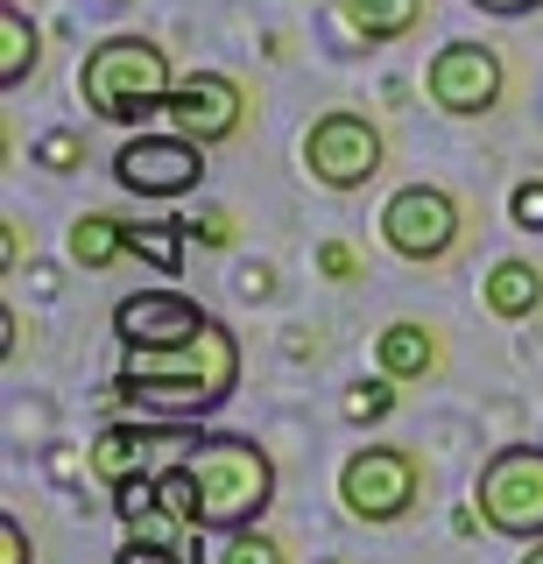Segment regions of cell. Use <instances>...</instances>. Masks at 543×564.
Here are the masks:
<instances>
[{"label": "cell", "mask_w": 543, "mask_h": 564, "mask_svg": "<svg viewBox=\"0 0 543 564\" xmlns=\"http://www.w3.org/2000/svg\"><path fill=\"white\" fill-rule=\"evenodd\" d=\"M522 564H543V543H530V551H522Z\"/></svg>", "instance_id": "29"}, {"label": "cell", "mask_w": 543, "mask_h": 564, "mask_svg": "<svg viewBox=\"0 0 543 564\" xmlns=\"http://www.w3.org/2000/svg\"><path fill=\"white\" fill-rule=\"evenodd\" d=\"M170 128L191 134V141H234L240 120H248V93H240L226 70H191V78H177V93H170Z\"/></svg>", "instance_id": "11"}, {"label": "cell", "mask_w": 543, "mask_h": 564, "mask_svg": "<svg viewBox=\"0 0 543 564\" xmlns=\"http://www.w3.org/2000/svg\"><path fill=\"white\" fill-rule=\"evenodd\" d=\"M36 551H29V536H22V522L14 516H0V564H29Z\"/></svg>", "instance_id": "27"}, {"label": "cell", "mask_w": 543, "mask_h": 564, "mask_svg": "<svg viewBox=\"0 0 543 564\" xmlns=\"http://www.w3.org/2000/svg\"><path fill=\"white\" fill-rule=\"evenodd\" d=\"M480 14H530V8H543V0H473Z\"/></svg>", "instance_id": "28"}, {"label": "cell", "mask_w": 543, "mask_h": 564, "mask_svg": "<svg viewBox=\"0 0 543 564\" xmlns=\"http://www.w3.org/2000/svg\"><path fill=\"white\" fill-rule=\"evenodd\" d=\"M304 170L318 176L325 191H360L381 176V128L354 106H339V113H318L304 134Z\"/></svg>", "instance_id": "7"}, {"label": "cell", "mask_w": 543, "mask_h": 564, "mask_svg": "<svg viewBox=\"0 0 543 564\" xmlns=\"http://www.w3.org/2000/svg\"><path fill=\"white\" fill-rule=\"evenodd\" d=\"M424 494V458L410 445H367L339 466V501L354 522H402Z\"/></svg>", "instance_id": "5"}, {"label": "cell", "mask_w": 543, "mask_h": 564, "mask_svg": "<svg viewBox=\"0 0 543 564\" xmlns=\"http://www.w3.org/2000/svg\"><path fill=\"white\" fill-rule=\"evenodd\" d=\"M36 163H43V170H78V163H85V141L57 128V134H43V141H36Z\"/></svg>", "instance_id": "23"}, {"label": "cell", "mask_w": 543, "mask_h": 564, "mask_svg": "<svg viewBox=\"0 0 543 564\" xmlns=\"http://www.w3.org/2000/svg\"><path fill=\"white\" fill-rule=\"evenodd\" d=\"M191 480H198V529H254L275 501V458L254 437H191Z\"/></svg>", "instance_id": "3"}, {"label": "cell", "mask_w": 543, "mask_h": 564, "mask_svg": "<svg viewBox=\"0 0 543 564\" xmlns=\"http://www.w3.org/2000/svg\"><path fill=\"white\" fill-rule=\"evenodd\" d=\"M339 14L360 43H402V35L424 22V0H339Z\"/></svg>", "instance_id": "15"}, {"label": "cell", "mask_w": 543, "mask_h": 564, "mask_svg": "<svg viewBox=\"0 0 543 564\" xmlns=\"http://www.w3.org/2000/svg\"><path fill=\"white\" fill-rule=\"evenodd\" d=\"M36 64H43V35L36 22L22 14V0H0V85H22V78H36Z\"/></svg>", "instance_id": "16"}, {"label": "cell", "mask_w": 543, "mask_h": 564, "mask_svg": "<svg viewBox=\"0 0 543 564\" xmlns=\"http://www.w3.org/2000/svg\"><path fill=\"white\" fill-rule=\"evenodd\" d=\"M374 360H381V375H389V381H424L431 367H437L431 325H410V317H395V325L374 339Z\"/></svg>", "instance_id": "14"}, {"label": "cell", "mask_w": 543, "mask_h": 564, "mask_svg": "<svg viewBox=\"0 0 543 564\" xmlns=\"http://www.w3.org/2000/svg\"><path fill=\"white\" fill-rule=\"evenodd\" d=\"M64 247H72L78 269H113V261L128 254V226L107 219V212H78V219H72V240H64Z\"/></svg>", "instance_id": "17"}, {"label": "cell", "mask_w": 543, "mask_h": 564, "mask_svg": "<svg viewBox=\"0 0 543 564\" xmlns=\"http://www.w3.org/2000/svg\"><path fill=\"white\" fill-rule=\"evenodd\" d=\"M501 85H508V70H501V50H487V43H445L431 57L424 70V93L437 113H452V120H487L501 106Z\"/></svg>", "instance_id": "9"}, {"label": "cell", "mask_w": 543, "mask_h": 564, "mask_svg": "<svg viewBox=\"0 0 543 564\" xmlns=\"http://www.w3.org/2000/svg\"><path fill=\"white\" fill-rule=\"evenodd\" d=\"M480 296H487V311H495V317L522 325V317H536V304H543V269H536V261H522V254H508V261L487 269Z\"/></svg>", "instance_id": "13"}, {"label": "cell", "mask_w": 543, "mask_h": 564, "mask_svg": "<svg viewBox=\"0 0 543 564\" xmlns=\"http://www.w3.org/2000/svg\"><path fill=\"white\" fill-rule=\"evenodd\" d=\"M163 437H177V431H155V423H107V431L93 437V473H99L107 487L142 480V458L163 445Z\"/></svg>", "instance_id": "12"}, {"label": "cell", "mask_w": 543, "mask_h": 564, "mask_svg": "<svg viewBox=\"0 0 543 564\" xmlns=\"http://www.w3.org/2000/svg\"><path fill=\"white\" fill-rule=\"evenodd\" d=\"M113 564H205V557H198V543L177 557V551H163V543H134V536H128V551H120Z\"/></svg>", "instance_id": "24"}, {"label": "cell", "mask_w": 543, "mask_h": 564, "mask_svg": "<svg viewBox=\"0 0 543 564\" xmlns=\"http://www.w3.org/2000/svg\"><path fill=\"white\" fill-rule=\"evenodd\" d=\"M205 176V141L191 134H134L120 141L113 155V184L128 191V198H184V191H198Z\"/></svg>", "instance_id": "8"}, {"label": "cell", "mask_w": 543, "mask_h": 564, "mask_svg": "<svg viewBox=\"0 0 543 564\" xmlns=\"http://www.w3.org/2000/svg\"><path fill=\"white\" fill-rule=\"evenodd\" d=\"M508 219H515L522 234H543V176H522V184L508 191Z\"/></svg>", "instance_id": "22"}, {"label": "cell", "mask_w": 543, "mask_h": 564, "mask_svg": "<svg viewBox=\"0 0 543 564\" xmlns=\"http://www.w3.org/2000/svg\"><path fill=\"white\" fill-rule=\"evenodd\" d=\"M318 269H325L332 282H354L360 261H354V247H346V240H325V247H318Z\"/></svg>", "instance_id": "26"}, {"label": "cell", "mask_w": 543, "mask_h": 564, "mask_svg": "<svg viewBox=\"0 0 543 564\" xmlns=\"http://www.w3.org/2000/svg\"><path fill=\"white\" fill-rule=\"evenodd\" d=\"M155 494H163V508L177 516L191 536H198V480H191V466H170V473H155Z\"/></svg>", "instance_id": "19"}, {"label": "cell", "mask_w": 543, "mask_h": 564, "mask_svg": "<svg viewBox=\"0 0 543 564\" xmlns=\"http://www.w3.org/2000/svg\"><path fill=\"white\" fill-rule=\"evenodd\" d=\"M213 325L184 290H142V296H120L113 304V339L128 352H163V346H184Z\"/></svg>", "instance_id": "10"}, {"label": "cell", "mask_w": 543, "mask_h": 564, "mask_svg": "<svg viewBox=\"0 0 543 564\" xmlns=\"http://www.w3.org/2000/svg\"><path fill=\"white\" fill-rule=\"evenodd\" d=\"M240 388V339L219 325H205L198 339L163 346V352H128V367L113 375V402H134L149 416H213L226 395Z\"/></svg>", "instance_id": "1"}, {"label": "cell", "mask_w": 543, "mask_h": 564, "mask_svg": "<svg viewBox=\"0 0 543 564\" xmlns=\"http://www.w3.org/2000/svg\"><path fill=\"white\" fill-rule=\"evenodd\" d=\"M473 508H480V522L501 529V536L543 543V445H501L480 466Z\"/></svg>", "instance_id": "4"}, {"label": "cell", "mask_w": 543, "mask_h": 564, "mask_svg": "<svg viewBox=\"0 0 543 564\" xmlns=\"http://www.w3.org/2000/svg\"><path fill=\"white\" fill-rule=\"evenodd\" d=\"M389 410H395V381H389V375L360 381L354 395H346V416H354V423H381V416H389Z\"/></svg>", "instance_id": "21"}, {"label": "cell", "mask_w": 543, "mask_h": 564, "mask_svg": "<svg viewBox=\"0 0 543 564\" xmlns=\"http://www.w3.org/2000/svg\"><path fill=\"white\" fill-rule=\"evenodd\" d=\"M170 93H177V78H170L163 43H149V35H107L78 64V99L107 128H142L170 106Z\"/></svg>", "instance_id": "2"}, {"label": "cell", "mask_w": 543, "mask_h": 564, "mask_svg": "<svg viewBox=\"0 0 543 564\" xmlns=\"http://www.w3.org/2000/svg\"><path fill=\"white\" fill-rule=\"evenodd\" d=\"M184 240H191V226H184V219H163V226H128V254L155 261L163 275H177V269H184Z\"/></svg>", "instance_id": "18"}, {"label": "cell", "mask_w": 543, "mask_h": 564, "mask_svg": "<svg viewBox=\"0 0 543 564\" xmlns=\"http://www.w3.org/2000/svg\"><path fill=\"white\" fill-rule=\"evenodd\" d=\"M219 564H290V557H283V543L261 536V529H234L226 551H219Z\"/></svg>", "instance_id": "20"}, {"label": "cell", "mask_w": 543, "mask_h": 564, "mask_svg": "<svg viewBox=\"0 0 543 564\" xmlns=\"http://www.w3.org/2000/svg\"><path fill=\"white\" fill-rule=\"evenodd\" d=\"M466 234V212L445 184H402L389 205H381V240L395 247L402 261H445Z\"/></svg>", "instance_id": "6"}, {"label": "cell", "mask_w": 543, "mask_h": 564, "mask_svg": "<svg viewBox=\"0 0 543 564\" xmlns=\"http://www.w3.org/2000/svg\"><path fill=\"white\" fill-rule=\"evenodd\" d=\"M191 226V240H205V247H226V240H234V212H198V219H184Z\"/></svg>", "instance_id": "25"}]
</instances>
